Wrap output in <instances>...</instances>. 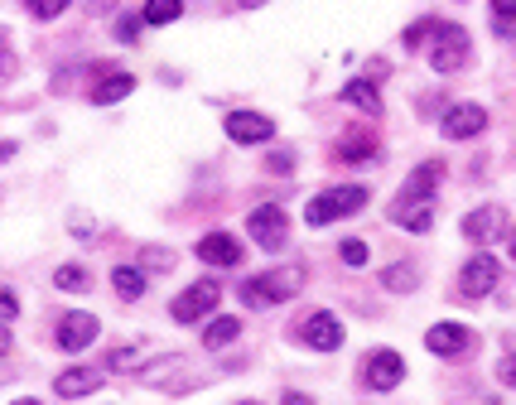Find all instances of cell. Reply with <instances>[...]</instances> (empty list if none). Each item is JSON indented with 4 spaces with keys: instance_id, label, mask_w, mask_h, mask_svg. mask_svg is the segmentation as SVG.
Returning a JSON list of instances; mask_svg holds the SVG:
<instances>
[{
    "instance_id": "obj_1",
    "label": "cell",
    "mask_w": 516,
    "mask_h": 405,
    "mask_svg": "<svg viewBox=\"0 0 516 405\" xmlns=\"http://www.w3.org/2000/svg\"><path fill=\"white\" fill-rule=\"evenodd\" d=\"M304 280H309V270L295 261V266H275V270H266V275H251L237 295H242L246 309H271V304L295 299L299 290H304Z\"/></svg>"
},
{
    "instance_id": "obj_2",
    "label": "cell",
    "mask_w": 516,
    "mask_h": 405,
    "mask_svg": "<svg viewBox=\"0 0 516 405\" xmlns=\"http://www.w3.org/2000/svg\"><path fill=\"white\" fill-rule=\"evenodd\" d=\"M420 44L430 49V68L435 73H459L468 63V54H473L468 34L459 25H449V20H420Z\"/></svg>"
},
{
    "instance_id": "obj_3",
    "label": "cell",
    "mask_w": 516,
    "mask_h": 405,
    "mask_svg": "<svg viewBox=\"0 0 516 405\" xmlns=\"http://www.w3.org/2000/svg\"><path fill=\"white\" fill-rule=\"evenodd\" d=\"M367 184H338V189L319 193V198H309V208H304V222L309 227H328V222H338V217H353L357 208H367Z\"/></svg>"
},
{
    "instance_id": "obj_4",
    "label": "cell",
    "mask_w": 516,
    "mask_h": 405,
    "mask_svg": "<svg viewBox=\"0 0 516 405\" xmlns=\"http://www.w3.org/2000/svg\"><path fill=\"white\" fill-rule=\"evenodd\" d=\"M246 232H251V242L256 246L280 251L285 237H290V217H285L280 203H261V208H251V217H246Z\"/></svg>"
},
{
    "instance_id": "obj_5",
    "label": "cell",
    "mask_w": 516,
    "mask_h": 405,
    "mask_svg": "<svg viewBox=\"0 0 516 405\" xmlns=\"http://www.w3.org/2000/svg\"><path fill=\"white\" fill-rule=\"evenodd\" d=\"M218 299H222L218 280H198V285H189L184 295L169 304V314H174L179 324H198V319H208V314L218 309Z\"/></svg>"
},
{
    "instance_id": "obj_6",
    "label": "cell",
    "mask_w": 516,
    "mask_h": 405,
    "mask_svg": "<svg viewBox=\"0 0 516 405\" xmlns=\"http://www.w3.org/2000/svg\"><path fill=\"white\" fill-rule=\"evenodd\" d=\"M401 377H406V357H401V352L377 348V352L362 357V381H367L372 391H396Z\"/></svg>"
},
{
    "instance_id": "obj_7",
    "label": "cell",
    "mask_w": 516,
    "mask_h": 405,
    "mask_svg": "<svg viewBox=\"0 0 516 405\" xmlns=\"http://www.w3.org/2000/svg\"><path fill=\"white\" fill-rule=\"evenodd\" d=\"M299 343H304L309 352H338L343 348V319L328 314V309L309 314V319L299 324Z\"/></svg>"
},
{
    "instance_id": "obj_8",
    "label": "cell",
    "mask_w": 516,
    "mask_h": 405,
    "mask_svg": "<svg viewBox=\"0 0 516 405\" xmlns=\"http://www.w3.org/2000/svg\"><path fill=\"white\" fill-rule=\"evenodd\" d=\"M497 275H502L497 256H488V251L468 256V266L459 270V295H463V299H483V295H492V290H497Z\"/></svg>"
},
{
    "instance_id": "obj_9",
    "label": "cell",
    "mask_w": 516,
    "mask_h": 405,
    "mask_svg": "<svg viewBox=\"0 0 516 405\" xmlns=\"http://www.w3.org/2000/svg\"><path fill=\"white\" fill-rule=\"evenodd\" d=\"M439 131H444V140H473V135L488 131V111L478 107V102H454V107L444 111Z\"/></svg>"
},
{
    "instance_id": "obj_10",
    "label": "cell",
    "mask_w": 516,
    "mask_h": 405,
    "mask_svg": "<svg viewBox=\"0 0 516 405\" xmlns=\"http://www.w3.org/2000/svg\"><path fill=\"white\" fill-rule=\"evenodd\" d=\"M97 333H102V324H97V314H82V309H73V314H63L58 319V348L63 352H82L97 343Z\"/></svg>"
},
{
    "instance_id": "obj_11",
    "label": "cell",
    "mask_w": 516,
    "mask_h": 405,
    "mask_svg": "<svg viewBox=\"0 0 516 405\" xmlns=\"http://www.w3.org/2000/svg\"><path fill=\"white\" fill-rule=\"evenodd\" d=\"M227 135L237 140V145H266L275 135V121L271 116H261V111H227Z\"/></svg>"
},
{
    "instance_id": "obj_12",
    "label": "cell",
    "mask_w": 516,
    "mask_h": 405,
    "mask_svg": "<svg viewBox=\"0 0 516 405\" xmlns=\"http://www.w3.org/2000/svg\"><path fill=\"white\" fill-rule=\"evenodd\" d=\"M391 222L406 227V232H430L435 227V198H406V193H396Z\"/></svg>"
},
{
    "instance_id": "obj_13",
    "label": "cell",
    "mask_w": 516,
    "mask_h": 405,
    "mask_svg": "<svg viewBox=\"0 0 516 405\" xmlns=\"http://www.w3.org/2000/svg\"><path fill=\"white\" fill-rule=\"evenodd\" d=\"M425 348L435 352V357H463V352L473 348V328L468 324H435L430 333H425Z\"/></svg>"
},
{
    "instance_id": "obj_14",
    "label": "cell",
    "mask_w": 516,
    "mask_h": 405,
    "mask_svg": "<svg viewBox=\"0 0 516 405\" xmlns=\"http://www.w3.org/2000/svg\"><path fill=\"white\" fill-rule=\"evenodd\" d=\"M502 227H507V213H502L497 203H483V208H473V213L463 217V237H468V242H483V246H488L492 237H502Z\"/></svg>"
},
{
    "instance_id": "obj_15",
    "label": "cell",
    "mask_w": 516,
    "mask_h": 405,
    "mask_svg": "<svg viewBox=\"0 0 516 405\" xmlns=\"http://www.w3.org/2000/svg\"><path fill=\"white\" fill-rule=\"evenodd\" d=\"M97 386H102V372H97V367H68V372H58L54 396L58 401H78V396H92Z\"/></svg>"
},
{
    "instance_id": "obj_16",
    "label": "cell",
    "mask_w": 516,
    "mask_h": 405,
    "mask_svg": "<svg viewBox=\"0 0 516 405\" xmlns=\"http://www.w3.org/2000/svg\"><path fill=\"white\" fill-rule=\"evenodd\" d=\"M198 261H208V266H218V270L237 266V261H242V242L227 237V232H208V237L198 242Z\"/></svg>"
},
{
    "instance_id": "obj_17",
    "label": "cell",
    "mask_w": 516,
    "mask_h": 405,
    "mask_svg": "<svg viewBox=\"0 0 516 405\" xmlns=\"http://www.w3.org/2000/svg\"><path fill=\"white\" fill-rule=\"evenodd\" d=\"M179 367H189V357H184V352H174V357H155V362H150V367L140 372V381H145V386H160V391H174V386L184 391L189 381H179V377H174Z\"/></svg>"
},
{
    "instance_id": "obj_18",
    "label": "cell",
    "mask_w": 516,
    "mask_h": 405,
    "mask_svg": "<svg viewBox=\"0 0 516 405\" xmlns=\"http://www.w3.org/2000/svg\"><path fill=\"white\" fill-rule=\"evenodd\" d=\"M439 179H444V164L439 160H425L420 164V169H415V174H410L406 179V198H435V189H439Z\"/></svg>"
},
{
    "instance_id": "obj_19",
    "label": "cell",
    "mask_w": 516,
    "mask_h": 405,
    "mask_svg": "<svg viewBox=\"0 0 516 405\" xmlns=\"http://www.w3.org/2000/svg\"><path fill=\"white\" fill-rule=\"evenodd\" d=\"M343 102L357 111H367V116H381V92H377V82H367V78L348 82V87H343Z\"/></svg>"
},
{
    "instance_id": "obj_20",
    "label": "cell",
    "mask_w": 516,
    "mask_h": 405,
    "mask_svg": "<svg viewBox=\"0 0 516 405\" xmlns=\"http://www.w3.org/2000/svg\"><path fill=\"white\" fill-rule=\"evenodd\" d=\"M136 92V78L131 73H107V78L92 87V102L97 107H111V102H121V97H131Z\"/></svg>"
},
{
    "instance_id": "obj_21",
    "label": "cell",
    "mask_w": 516,
    "mask_h": 405,
    "mask_svg": "<svg viewBox=\"0 0 516 405\" xmlns=\"http://www.w3.org/2000/svg\"><path fill=\"white\" fill-rule=\"evenodd\" d=\"M237 333H242V319H232V314H222V319H213L208 324V333H203V348H232L237 343Z\"/></svg>"
},
{
    "instance_id": "obj_22",
    "label": "cell",
    "mask_w": 516,
    "mask_h": 405,
    "mask_svg": "<svg viewBox=\"0 0 516 405\" xmlns=\"http://www.w3.org/2000/svg\"><path fill=\"white\" fill-rule=\"evenodd\" d=\"M179 15H184V0H145L140 25H174Z\"/></svg>"
},
{
    "instance_id": "obj_23",
    "label": "cell",
    "mask_w": 516,
    "mask_h": 405,
    "mask_svg": "<svg viewBox=\"0 0 516 405\" xmlns=\"http://www.w3.org/2000/svg\"><path fill=\"white\" fill-rule=\"evenodd\" d=\"M111 285H116V295H121V299H140V295H145V270L116 266V270H111Z\"/></svg>"
},
{
    "instance_id": "obj_24",
    "label": "cell",
    "mask_w": 516,
    "mask_h": 405,
    "mask_svg": "<svg viewBox=\"0 0 516 405\" xmlns=\"http://www.w3.org/2000/svg\"><path fill=\"white\" fill-rule=\"evenodd\" d=\"M338 155H343V160H372V155H377V140H372V135H343Z\"/></svg>"
},
{
    "instance_id": "obj_25",
    "label": "cell",
    "mask_w": 516,
    "mask_h": 405,
    "mask_svg": "<svg viewBox=\"0 0 516 405\" xmlns=\"http://www.w3.org/2000/svg\"><path fill=\"white\" fill-rule=\"evenodd\" d=\"M381 285H386V290H415V285H420V266H406V261H401V266H391L381 275Z\"/></svg>"
},
{
    "instance_id": "obj_26",
    "label": "cell",
    "mask_w": 516,
    "mask_h": 405,
    "mask_svg": "<svg viewBox=\"0 0 516 405\" xmlns=\"http://www.w3.org/2000/svg\"><path fill=\"white\" fill-rule=\"evenodd\" d=\"M68 5H73V0H29V15H34V20H58Z\"/></svg>"
},
{
    "instance_id": "obj_27",
    "label": "cell",
    "mask_w": 516,
    "mask_h": 405,
    "mask_svg": "<svg viewBox=\"0 0 516 405\" xmlns=\"http://www.w3.org/2000/svg\"><path fill=\"white\" fill-rule=\"evenodd\" d=\"M338 256H343V266H367V242H357V237H348V242L338 246Z\"/></svg>"
},
{
    "instance_id": "obj_28",
    "label": "cell",
    "mask_w": 516,
    "mask_h": 405,
    "mask_svg": "<svg viewBox=\"0 0 516 405\" xmlns=\"http://www.w3.org/2000/svg\"><path fill=\"white\" fill-rule=\"evenodd\" d=\"M492 15H497V29L516 25V0H492Z\"/></svg>"
},
{
    "instance_id": "obj_29",
    "label": "cell",
    "mask_w": 516,
    "mask_h": 405,
    "mask_svg": "<svg viewBox=\"0 0 516 405\" xmlns=\"http://www.w3.org/2000/svg\"><path fill=\"white\" fill-rule=\"evenodd\" d=\"M87 285V275H82L78 266H63L58 270V290H82Z\"/></svg>"
},
{
    "instance_id": "obj_30",
    "label": "cell",
    "mask_w": 516,
    "mask_h": 405,
    "mask_svg": "<svg viewBox=\"0 0 516 405\" xmlns=\"http://www.w3.org/2000/svg\"><path fill=\"white\" fill-rule=\"evenodd\" d=\"M15 314H20V299L10 290H0V319H15Z\"/></svg>"
},
{
    "instance_id": "obj_31",
    "label": "cell",
    "mask_w": 516,
    "mask_h": 405,
    "mask_svg": "<svg viewBox=\"0 0 516 405\" xmlns=\"http://www.w3.org/2000/svg\"><path fill=\"white\" fill-rule=\"evenodd\" d=\"M131 362H136V348H116L111 352V367H116V372H121V367H131Z\"/></svg>"
},
{
    "instance_id": "obj_32",
    "label": "cell",
    "mask_w": 516,
    "mask_h": 405,
    "mask_svg": "<svg viewBox=\"0 0 516 405\" xmlns=\"http://www.w3.org/2000/svg\"><path fill=\"white\" fill-rule=\"evenodd\" d=\"M136 34H140V25H136V20H121V25H116V39H121V44H131Z\"/></svg>"
},
{
    "instance_id": "obj_33",
    "label": "cell",
    "mask_w": 516,
    "mask_h": 405,
    "mask_svg": "<svg viewBox=\"0 0 516 405\" xmlns=\"http://www.w3.org/2000/svg\"><path fill=\"white\" fill-rule=\"evenodd\" d=\"M497 377L507 381V386H516V357H502V367H497Z\"/></svg>"
},
{
    "instance_id": "obj_34",
    "label": "cell",
    "mask_w": 516,
    "mask_h": 405,
    "mask_svg": "<svg viewBox=\"0 0 516 405\" xmlns=\"http://www.w3.org/2000/svg\"><path fill=\"white\" fill-rule=\"evenodd\" d=\"M10 63H15V54H10V44H5V39H0V78H5V73H10Z\"/></svg>"
},
{
    "instance_id": "obj_35",
    "label": "cell",
    "mask_w": 516,
    "mask_h": 405,
    "mask_svg": "<svg viewBox=\"0 0 516 405\" xmlns=\"http://www.w3.org/2000/svg\"><path fill=\"white\" fill-rule=\"evenodd\" d=\"M10 348H15V338H10V328H5V319H0V357H5Z\"/></svg>"
},
{
    "instance_id": "obj_36",
    "label": "cell",
    "mask_w": 516,
    "mask_h": 405,
    "mask_svg": "<svg viewBox=\"0 0 516 405\" xmlns=\"http://www.w3.org/2000/svg\"><path fill=\"white\" fill-rule=\"evenodd\" d=\"M111 5H116V0H87V10H92V15H107Z\"/></svg>"
},
{
    "instance_id": "obj_37",
    "label": "cell",
    "mask_w": 516,
    "mask_h": 405,
    "mask_svg": "<svg viewBox=\"0 0 516 405\" xmlns=\"http://www.w3.org/2000/svg\"><path fill=\"white\" fill-rule=\"evenodd\" d=\"M237 5H246V10H256V5H266V0H237Z\"/></svg>"
},
{
    "instance_id": "obj_38",
    "label": "cell",
    "mask_w": 516,
    "mask_h": 405,
    "mask_svg": "<svg viewBox=\"0 0 516 405\" xmlns=\"http://www.w3.org/2000/svg\"><path fill=\"white\" fill-rule=\"evenodd\" d=\"M512 256H516V232H512Z\"/></svg>"
}]
</instances>
